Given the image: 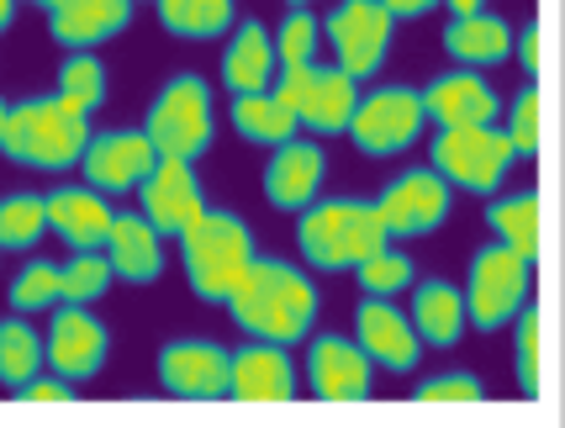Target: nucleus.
Wrapping results in <instances>:
<instances>
[{"mask_svg":"<svg viewBox=\"0 0 565 428\" xmlns=\"http://www.w3.org/2000/svg\"><path fill=\"white\" fill-rule=\"evenodd\" d=\"M227 312L248 339H270V344L291 350L296 339H307L312 323H318V286L291 259H265L259 254L248 265V276L238 280V291L227 297Z\"/></svg>","mask_w":565,"mask_h":428,"instance_id":"f257e3e1","label":"nucleus"},{"mask_svg":"<svg viewBox=\"0 0 565 428\" xmlns=\"http://www.w3.org/2000/svg\"><path fill=\"white\" fill-rule=\"evenodd\" d=\"M392 244L381 202L365 196H318L307 212H296V249L312 270H360L370 254Z\"/></svg>","mask_w":565,"mask_h":428,"instance_id":"f03ea898","label":"nucleus"},{"mask_svg":"<svg viewBox=\"0 0 565 428\" xmlns=\"http://www.w3.org/2000/svg\"><path fill=\"white\" fill-rule=\"evenodd\" d=\"M254 259H259L254 227L238 212H227V206H206L196 223L180 233L185 280H191L196 302H206V307H227V297L238 291V280L248 276Z\"/></svg>","mask_w":565,"mask_h":428,"instance_id":"7ed1b4c3","label":"nucleus"},{"mask_svg":"<svg viewBox=\"0 0 565 428\" xmlns=\"http://www.w3.org/2000/svg\"><path fill=\"white\" fill-rule=\"evenodd\" d=\"M90 117L70 106L64 96H32L17 101L0 132V153L26 170H74L90 149Z\"/></svg>","mask_w":565,"mask_h":428,"instance_id":"20e7f679","label":"nucleus"},{"mask_svg":"<svg viewBox=\"0 0 565 428\" xmlns=\"http://www.w3.org/2000/svg\"><path fill=\"white\" fill-rule=\"evenodd\" d=\"M143 132L153 138L159 159H191L212 149V132H217V111H212V85L196 69H180L159 85V96L148 101Z\"/></svg>","mask_w":565,"mask_h":428,"instance_id":"39448f33","label":"nucleus"},{"mask_svg":"<svg viewBox=\"0 0 565 428\" xmlns=\"http://www.w3.org/2000/svg\"><path fill=\"white\" fill-rule=\"evenodd\" d=\"M428 159L455 191H470V196H497L502 180L513 170V138L508 127H439L434 143H428Z\"/></svg>","mask_w":565,"mask_h":428,"instance_id":"423d86ee","label":"nucleus"},{"mask_svg":"<svg viewBox=\"0 0 565 428\" xmlns=\"http://www.w3.org/2000/svg\"><path fill=\"white\" fill-rule=\"evenodd\" d=\"M275 96L286 101L296 122L318 138H339L354 122V106H360V79L344 75L339 64H296L280 69L270 85Z\"/></svg>","mask_w":565,"mask_h":428,"instance_id":"0eeeda50","label":"nucleus"},{"mask_svg":"<svg viewBox=\"0 0 565 428\" xmlns=\"http://www.w3.org/2000/svg\"><path fill=\"white\" fill-rule=\"evenodd\" d=\"M529 270H534V259H523L513 244H502L492 238L487 249H476L470 259V276H466V312L470 323L481 328V333H497V328H508L529 307Z\"/></svg>","mask_w":565,"mask_h":428,"instance_id":"6e6552de","label":"nucleus"},{"mask_svg":"<svg viewBox=\"0 0 565 428\" xmlns=\"http://www.w3.org/2000/svg\"><path fill=\"white\" fill-rule=\"evenodd\" d=\"M428 127V106H423V90H407V85H381L360 96L354 106V122H349V138L365 159H392V153H407L423 138Z\"/></svg>","mask_w":565,"mask_h":428,"instance_id":"1a4fd4ad","label":"nucleus"},{"mask_svg":"<svg viewBox=\"0 0 565 428\" xmlns=\"http://www.w3.org/2000/svg\"><path fill=\"white\" fill-rule=\"evenodd\" d=\"M392 26L396 17L381 0H339L328 17H322V38L339 58V69L354 79H375L386 53H392Z\"/></svg>","mask_w":565,"mask_h":428,"instance_id":"9d476101","label":"nucleus"},{"mask_svg":"<svg viewBox=\"0 0 565 428\" xmlns=\"http://www.w3.org/2000/svg\"><path fill=\"white\" fill-rule=\"evenodd\" d=\"M153 371H159V386L170 397H185V403L233 397V354L212 339H170L153 354Z\"/></svg>","mask_w":565,"mask_h":428,"instance_id":"9b49d317","label":"nucleus"},{"mask_svg":"<svg viewBox=\"0 0 565 428\" xmlns=\"http://www.w3.org/2000/svg\"><path fill=\"white\" fill-rule=\"evenodd\" d=\"M381 217H386V233L392 238H423V233H439L449 206H455V185L428 164V170H407L396 175L381 196Z\"/></svg>","mask_w":565,"mask_h":428,"instance_id":"f8f14e48","label":"nucleus"},{"mask_svg":"<svg viewBox=\"0 0 565 428\" xmlns=\"http://www.w3.org/2000/svg\"><path fill=\"white\" fill-rule=\"evenodd\" d=\"M159 164V149L143 127H117V132H96L90 149L79 159L85 170V185H96L100 196H122V191H138Z\"/></svg>","mask_w":565,"mask_h":428,"instance_id":"ddd939ff","label":"nucleus"},{"mask_svg":"<svg viewBox=\"0 0 565 428\" xmlns=\"http://www.w3.org/2000/svg\"><path fill=\"white\" fill-rule=\"evenodd\" d=\"M307 381L322 403H365L375 386V360L365 354L360 339L322 333L307 344Z\"/></svg>","mask_w":565,"mask_h":428,"instance_id":"4468645a","label":"nucleus"},{"mask_svg":"<svg viewBox=\"0 0 565 428\" xmlns=\"http://www.w3.org/2000/svg\"><path fill=\"white\" fill-rule=\"evenodd\" d=\"M354 339L365 344V354L381 371H396V376H407L423 354L413 312H402L392 297H365V302L354 307Z\"/></svg>","mask_w":565,"mask_h":428,"instance_id":"2eb2a0df","label":"nucleus"},{"mask_svg":"<svg viewBox=\"0 0 565 428\" xmlns=\"http://www.w3.org/2000/svg\"><path fill=\"white\" fill-rule=\"evenodd\" d=\"M111 350V333L90 307L79 302H58L53 307V328H49V365L70 381H90L106 365Z\"/></svg>","mask_w":565,"mask_h":428,"instance_id":"dca6fc26","label":"nucleus"},{"mask_svg":"<svg viewBox=\"0 0 565 428\" xmlns=\"http://www.w3.org/2000/svg\"><path fill=\"white\" fill-rule=\"evenodd\" d=\"M138 202H143V217L164 238H180L206 212V196H201V180L191 170V159H159L153 175L138 185Z\"/></svg>","mask_w":565,"mask_h":428,"instance_id":"f3484780","label":"nucleus"},{"mask_svg":"<svg viewBox=\"0 0 565 428\" xmlns=\"http://www.w3.org/2000/svg\"><path fill=\"white\" fill-rule=\"evenodd\" d=\"M322 175H328V153L312 138H291L270 149V164H265V202L275 212H307L318 202Z\"/></svg>","mask_w":565,"mask_h":428,"instance_id":"a211bd4d","label":"nucleus"},{"mask_svg":"<svg viewBox=\"0 0 565 428\" xmlns=\"http://www.w3.org/2000/svg\"><path fill=\"white\" fill-rule=\"evenodd\" d=\"M423 106L428 122L439 127H487L502 111V96L481 79V69H444L423 85Z\"/></svg>","mask_w":565,"mask_h":428,"instance_id":"6ab92c4d","label":"nucleus"},{"mask_svg":"<svg viewBox=\"0 0 565 428\" xmlns=\"http://www.w3.org/2000/svg\"><path fill=\"white\" fill-rule=\"evenodd\" d=\"M280 75V53H275V32L259 17H244L233 26V43L222 53V85L233 96H254V90H270Z\"/></svg>","mask_w":565,"mask_h":428,"instance_id":"aec40b11","label":"nucleus"},{"mask_svg":"<svg viewBox=\"0 0 565 428\" xmlns=\"http://www.w3.org/2000/svg\"><path fill=\"white\" fill-rule=\"evenodd\" d=\"M233 397L238 403H291L296 397V365L286 344L270 339H248L233 354Z\"/></svg>","mask_w":565,"mask_h":428,"instance_id":"412c9836","label":"nucleus"},{"mask_svg":"<svg viewBox=\"0 0 565 428\" xmlns=\"http://www.w3.org/2000/svg\"><path fill=\"white\" fill-rule=\"evenodd\" d=\"M111 223H117V212L106 206L96 185H58L49 196V227L70 249H106Z\"/></svg>","mask_w":565,"mask_h":428,"instance_id":"4be33fe9","label":"nucleus"},{"mask_svg":"<svg viewBox=\"0 0 565 428\" xmlns=\"http://www.w3.org/2000/svg\"><path fill=\"white\" fill-rule=\"evenodd\" d=\"M106 254H111L117 280H127V286H148V280L164 276V233L143 212H117V223L106 233Z\"/></svg>","mask_w":565,"mask_h":428,"instance_id":"5701e85b","label":"nucleus"},{"mask_svg":"<svg viewBox=\"0 0 565 428\" xmlns=\"http://www.w3.org/2000/svg\"><path fill=\"white\" fill-rule=\"evenodd\" d=\"M444 53L460 64V69H492L513 58V26L502 22L497 11H466V17H449L444 26Z\"/></svg>","mask_w":565,"mask_h":428,"instance_id":"b1692460","label":"nucleus"},{"mask_svg":"<svg viewBox=\"0 0 565 428\" xmlns=\"http://www.w3.org/2000/svg\"><path fill=\"white\" fill-rule=\"evenodd\" d=\"M127 22H132V0H64L49 11L53 43L64 49H96L106 38L127 32Z\"/></svg>","mask_w":565,"mask_h":428,"instance_id":"393cba45","label":"nucleus"},{"mask_svg":"<svg viewBox=\"0 0 565 428\" xmlns=\"http://www.w3.org/2000/svg\"><path fill=\"white\" fill-rule=\"evenodd\" d=\"M466 323H470L466 291L455 280H439V276L418 280V291H413V328H418V339L428 350H455Z\"/></svg>","mask_w":565,"mask_h":428,"instance_id":"a878e982","label":"nucleus"},{"mask_svg":"<svg viewBox=\"0 0 565 428\" xmlns=\"http://www.w3.org/2000/svg\"><path fill=\"white\" fill-rule=\"evenodd\" d=\"M233 127L244 143H259V149H280L296 138V117L286 111V101L275 90H254V96H233Z\"/></svg>","mask_w":565,"mask_h":428,"instance_id":"bb28decb","label":"nucleus"},{"mask_svg":"<svg viewBox=\"0 0 565 428\" xmlns=\"http://www.w3.org/2000/svg\"><path fill=\"white\" fill-rule=\"evenodd\" d=\"M159 11V26L174 32V38H191V43H206V38H222L238 26V6L233 0H153Z\"/></svg>","mask_w":565,"mask_h":428,"instance_id":"cd10ccee","label":"nucleus"},{"mask_svg":"<svg viewBox=\"0 0 565 428\" xmlns=\"http://www.w3.org/2000/svg\"><path fill=\"white\" fill-rule=\"evenodd\" d=\"M487 227H492V238L513 244L523 259H534V254H540V196H534V191L497 196V202L487 206Z\"/></svg>","mask_w":565,"mask_h":428,"instance_id":"c85d7f7f","label":"nucleus"},{"mask_svg":"<svg viewBox=\"0 0 565 428\" xmlns=\"http://www.w3.org/2000/svg\"><path fill=\"white\" fill-rule=\"evenodd\" d=\"M43 360H49V339L26 323V318H6V323H0V381H6L11 392L38 376Z\"/></svg>","mask_w":565,"mask_h":428,"instance_id":"c756f323","label":"nucleus"},{"mask_svg":"<svg viewBox=\"0 0 565 428\" xmlns=\"http://www.w3.org/2000/svg\"><path fill=\"white\" fill-rule=\"evenodd\" d=\"M58 96L90 117V111L106 101V64H100L90 49H70L64 69H58Z\"/></svg>","mask_w":565,"mask_h":428,"instance_id":"7c9ffc66","label":"nucleus"},{"mask_svg":"<svg viewBox=\"0 0 565 428\" xmlns=\"http://www.w3.org/2000/svg\"><path fill=\"white\" fill-rule=\"evenodd\" d=\"M49 233V196H6L0 202V249H32Z\"/></svg>","mask_w":565,"mask_h":428,"instance_id":"2f4dec72","label":"nucleus"},{"mask_svg":"<svg viewBox=\"0 0 565 428\" xmlns=\"http://www.w3.org/2000/svg\"><path fill=\"white\" fill-rule=\"evenodd\" d=\"M111 280H117L111 254L106 249H74V259L64 265V302H79V307L100 302Z\"/></svg>","mask_w":565,"mask_h":428,"instance_id":"473e14b6","label":"nucleus"},{"mask_svg":"<svg viewBox=\"0 0 565 428\" xmlns=\"http://www.w3.org/2000/svg\"><path fill=\"white\" fill-rule=\"evenodd\" d=\"M318 43H322V22L307 6H291L286 22L275 26V53H280V69L296 64H318Z\"/></svg>","mask_w":565,"mask_h":428,"instance_id":"72a5a7b5","label":"nucleus"},{"mask_svg":"<svg viewBox=\"0 0 565 428\" xmlns=\"http://www.w3.org/2000/svg\"><path fill=\"white\" fill-rule=\"evenodd\" d=\"M58 302H64V265L32 259V265H22V276L11 280V307L17 312H43V307Z\"/></svg>","mask_w":565,"mask_h":428,"instance_id":"f704fd0d","label":"nucleus"},{"mask_svg":"<svg viewBox=\"0 0 565 428\" xmlns=\"http://www.w3.org/2000/svg\"><path fill=\"white\" fill-rule=\"evenodd\" d=\"M354 276H360V291H365V297H402V291L418 280V270H413V254H402L386 244L381 254H370Z\"/></svg>","mask_w":565,"mask_h":428,"instance_id":"c9c22d12","label":"nucleus"},{"mask_svg":"<svg viewBox=\"0 0 565 428\" xmlns=\"http://www.w3.org/2000/svg\"><path fill=\"white\" fill-rule=\"evenodd\" d=\"M513 365L518 386L534 397L540 392V307H523L513 318Z\"/></svg>","mask_w":565,"mask_h":428,"instance_id":"e433bc0d","label":"nucleus"},{"mask_svg":"<svg viewBox=\"0 0 565 428\" xmlns=\"http://www.w3.org/2000/svg\"><path fill=\"white\" fill-rule=\"evenodd\" d=\"M508 138H513L518 159H534L540 153V85H523L508 106Z\"/></svg>","mask_w":565,"mask_h":428,"instance_id":"4c0bfd02","label":"nucleus"},{"mask_svg":"<svg viewBox=\"0 0 565 428\" xmlns=\"http://www.w3.org/2000/svg\"><path fill=\"white\" fill-rule=\"evenodd\" d=\"M413 397H418V403H481L487 386H481V376H470V371H444V376L418 381Z\"/></svg>","mask_w":565,"mask_h":428,"instance_id":"58836bf2","label":"nucleus"},{"mask_svg":"<svg viewBox=\"0 0 565 428\" xmlns=\"http://www.w3.org/2000/svg\"><path fill=\"white\" fill-rule=\"evenodd\" d=\"M17 397H22V403H70L74 381L58 376V371H53V376H32L26 386H17Z\"/></svg>","mask_w":565,"mask_h":428,"instance_id":"ea45409f","label":"nucleus"},{"mask_svg":"<svg viewBox=\"0 0 565 428\" xmlns=\"http://www.w3.org/2000/svg\"><path fill=\"white\" fill-rule=\"evenodd\" d=\"M513 53H518V64H523V75H529V79L540 75V26H534V22L523 26V32L513 38Z\"/></svg>","mask_w":565,"mask_h":428,"instance_id":"a19ab883","label":"nucleus"},{"mask_svg":"<svg viewBox=\"0 0 565 428\" xmlns=\"http://www.w3.org/2000/svg\"><path fill=\"white\" fill-rule=\"evenodd\" d=\"M381 6L392 11L396 22H423V17H428L434 6H444V0H381Z\"/></svg>","mask_w":565,"mask_h":428,"instance_id":"79ce46f5","label":"nucleus"},{"mask_svg":"<svg viewBox=\"0 0 565 428\" xmlns=\"http://www.w3.org/2000/svg\"><path fill=\"white\" fill-rule=\"evenodd\" d=\"M444 6H449L455 17H466V11H481V0H444Z\"/></svg>","mask_w":565,"mask_h":428,"instance_id":"37998d69","label":"nucleus"},{"mask_svg":"<svg viewBox=\"0 0 565 428\" xmlns=\"http://www.w3.org/2000/svg\"><path fill=\"white\" fill-rule=\"evenodd\" d=\"M11 17H17V0H0V32L11 26Z\"/></svg>","mask_w":565,"mask_h":428,"instance_id":"c03bdc74","label":"nucleus"},{"mask_svg":"<svg viewBox=\"0 0 565 428\" xmlns=\"http://www.w3.org/2000/svg\"><path fill=\"white\" fill-rule=\"evenodd\" d=\"M6 117H11V106H6V101H0V132H6Z\"/></svg>","mask_w":565,"mask_h":428,"instance_id":"a18cd8bd","label":"nucleus"},{"mask_svg":"<svg viewBox=\"0 0 565 428\" xmlns=\"http://www.w3.org/2000/svg\"><path fill=\"white\" fill-rule=\"evenodd\" d=\"M32 6H43V11H53V6H64V0H32Z\"/></svg>","mask_w":565,"mask_h":428,"instance_id":"49530a36","label":"nucleus"},{"mask_svg":"<svg viewBox=\"0 0 565 428\" xmlns=\"http://www.w3.org/2000/svg\"><path fill=\"white\" fill-rule=\"evenodd\" d=\"M291 6H307V0H291Z\"/></svg>","mask_w":565,"mask_h":428,"instance_id":"de8ad7c7","label":"nucleus"}]
</instances>
